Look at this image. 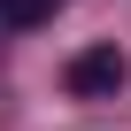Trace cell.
Segmentation results:
<instances>
[{"label":"cell","mask_w":131,"mask_h":131,"mask_svg":"<svg viewBox=\"0 0 131 131\" xmlns=\"http://www.w3.org/2000/svg\"><path fill=\"white\" fill-rule=\"evenodd\" d=\"M116 85H123V54H116V46H85V54L70 62V93H77V100H108Z\"/></svg>","instance_id":"6da1fadb"},{"label":"cell","mask_w":131,"mask_h":131,"mask_svg":"<svg viewBox=\"0 0 131 131\" xmlns=\"http://www.w3.org/2000/svg\"><path fill=\"white\" fill-rule=\"evenodd\" d=\"M54 8H62V0H0V23H8V31H39Z\"/></svg>","instance_id":"7a4b0ae2"}]
</instances>
